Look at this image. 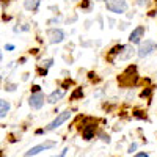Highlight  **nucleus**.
Returning <instances> with one entry per match:
<instances>
[{
	"instance_id": "nucleus-1",
	"label": "nucleus",
	"mask_w": 157,
	"mask_h": 157,
	"mask_svg": "<svg viewBox=\"0 0 157 157\" xmlns=\"http://www.w3.org/2000/svg\"><path fill=\"white\" fill-rule=\"evenodd\" d=\"M107 10L112 13H116V14H123V13L127 11V2L126 0H105Z\"/></svg>"
},
{
	"instance_id": "nucleus-2",
	"label": "nucleus",
	"mask_w": 157,
	"mask_h": 157,
	"mask_svg": "<svg viewBox=\"0 0 157 157\" xmlns=\"http://www.w3.org/2000/svg\"><path fill=\"white\" fill-rule=\"evenodd\" d=\"M154 50H157V43H155V41H151V39H148V41H145V43L140 44L137 54H138L140 58H145V57L151 55Z\"/></svg>"
},
{
	"instance_id": "nucleus-3",
	"label": "nucleus",
	"mask_w": 157,
	"mask_h": 157,
	"mask_svg": "<svg viewBox=\"0 0 157 157\" xmlns=\"http://www.w3.org/2000/svg\"><path fill=\"white\" fill-rule=\"evenodd\" d=\"M71 118V112L68 110V112H63V113H60L54 121H52L47 127H46V130H54V129H57V127H60L63 123H66L68 120Z\"/></svg>"
},
{
	"instance_id": "nucleus-4",
	"label": "nucleus",
	"mask_w": 157,
	"mask_h": 157,
	"mask_svg": "<svg viewBox=\"0 0 157 157\" xmlns=\"http://www.w3.org/2000/svg\"><path fill=\"white\" fill-rule=\"evenodd\" d=\"M47 38L50 44H60L64 39V32L61 29H50L47 32Z\"/></svg>"
},
{
	"instance_id": "nucleus-5",
	"label": "nucleus",
	"mask_w": 157,
	"mask_h": 157,
	"mask_svg": "<svg viewBox=\"0 0 157 157\" xmlns=\"http://www.w3.org/2000/svg\"><path fill=\"white\" fill-rule=\"evenodd\" d=\"M55 145H57L55 141H44V143H41V145H38V146L32 148L30 151H27V152H25V155H27V157H30V155H36V154H39L41 151H46V149L54 148Z\"/></svg>"
},
{
	"instance_id": "nucleus-6",
	"label": "nucleus",
	"mask_w": 157,
	"mask_h": 157,
	"mask_svg": "<svg viewBox=\"0 0 157 157\" xmlns=\"http://www.w3.org/2000/svg\"><path fill=\"white\" fill-rule=\"evenodd\" d=\"M29 104H30V107L35 109V110H39L43 105H44V94L43 93H33L29 99Z\"/></svg>"
},
{
	"instance_id": "nucleus-7",
	"label": "nucleus",
	"mask_w": 157,
	"mask_h": 157,
	"mask_svg": "<svg viewBox=\"0 0 157 157\" xmlns=\"http://www.w3.org/2000/svg\"><path fill=\"white\" fill-rule=\"evenodd\" d=\"M145 36V27H137L129 36V43L130 44H140L141 38Z\"/></svg>"
},
{
	"instance_id": "nucleus-8",
	"label": "nucleus",
	"mask_w": 157,
	"mask_h": 157,
	"mask_svg": "<svg viewBox=\"0 0 157 157\" xmlns=\"http://www.w3.org/2000/svg\"><path fill=\"white\" fill-rule=\"evenodd\" d=\"M64 98V91L63 90H57V91H54V93H50L49 94V98H47V102L49 104H57L60 99H63Z\"/></svg>"
},
{
	"instance_id": "nucleus-9",
	"label": "nucleus",
	"mask_w": 157,
	"mask_h": 157,
	"mask_svg": "<svg viewBox=\"0 0 157 157\" xmlns=\"http://www.w3.org/2000/svg\"><path fill=\"white\" fill-rule=\"evenodd\" d=\"M10 109H11V104H10L8 101L0 99V118H5V116L8 115Z\"/></svg>"
},
{
	"instance_id": "nucleus-10",
	"label": "nucleus",
	"mask_w": 157,
	"mask_h": 157,
	"mask_svg": "<svg viewBox=\"0 0 157 157\" xmlns=\"http://www.w3.org/2000/svg\"><path fill=\"white\" fill-rule=\"evenodd\" d=\"M39 6V0H24V8L29 10V11H33Z\"/></svg>"
},
{
	"instance_id": "nucleus-11",
	"label": "nucleus",
	"mask_w": 157,
	"mask_h": 157,
	"mask_svg": "<svg viewBox=\"0 0 157 157\" xmlns=\"http://www.w3.org/2000/svg\"><path fill=\"white\" fill-rule=\"evenodd\" d=\"M121 52H123V54L120 55V60H127L130 55H134V49L130 50L129 47H123V49H121Z\"/></svg>"
},
{
	"instance_id": "nucleus-12",
	"label": "nucleus",
	"mask_w": 157,
	"mask_h": 157,
	"mask_svg": "<svg viewBox=\"0 0 157 157\" xmlns=\"http://www.w3.org/2000/svg\"><path fill=\"white\" fill-rule=\"evenodd\" d=\"M93 132H94L93 127H86V129L83 130V138H85V140H91V138H93Z\"/></svg>"
},
{
	"instance_id": "nucleus-13",
	"label": "nucleus",
	"mask_w": 157,
	"mask_h": 157,
	"mask_svg": "<svg viewBox=\"0 0 157 157\" xmlns=\"http://www.w3.org/2000/svg\"><path fill=\"white\" fill-rule=\"evenodd\" d=\"M82 96H83V91H82V88H78V90H75L74 93H72L71 98L72 99H77V98H82Z\"/></svg>"
},
{
	"instance_id": "nucleus-14",
	"label": "nucleus",
	"mask_w": 157,
	"mask_h": 157,
	"mask_svg": "<svg viewBox=\"0 0 157 157\" xmlns=\"http://www.w3.org/2000/svg\"><path fill=\"white\" fill-rule=\"evenodd\" d=\"M52 63H54V60H52V58H47V60H44V61H43V66L47 69V68H50V66H52Z\"/></svg>"
},
{
	"instance_id": "nucleus-15",
	"label": "nucleus",
	"mask_w": 157,
	"mask_h": 157,
	"mask_svg": "<svg viewBox=\"0 0 157 157\" xmlns=\"http://www.w3.org/2000/svg\"><path fill=\"white\" fill-rule=\"evenodd\" d=\"M123 47H124V46H116V47H113V49L110 50V54H118V52H121Z\"/></svg>"
},
{
	"instance_id": "nucleus-16",
	"label": "nucleus",
	"mask_w": 157,
	"mask_h": 157,
	"mask_svg": "<svg viewBox=\"0 0 157 157\" xmlns=\"http://www.w3.org/2000/svg\"><path fill=\"white\" fill-rule=\"evenodd\" d=\"M99 137H101V140H102V141H105V143H110V137H109V135H105V134H101Z\"/></svg>"
},
{
	"instance_id": "nucleus-17",
	"label": "nucleus",
	"mask_w": 157,
	"mask_h": 157,
	"mask_svg": "<svg viewBox=\"0 0 157 157\" xmlns=\"http://www.w3.org/2000/svg\"><path fill=\"white\" fill-rule=\"evenodd\" d=\"M149 3V0H137V5H140V6H146Z\"/></svg>"
},
{
	"instance_id": "nucleus-18",
	"label": "nucleus",
	"mask_w": 157,
	"mask_h": 157,
	"mask_svg": "<svg viewBox=\"0 0 157 157\" xmlns=\"http://www.w3.org/2000/svg\"><path fill=\"white\" fill-rule=\"evenodd\" d=\"M137 146H138V145H137V143H132V145H130V146H129V154H132V152H134V151L137 149Z\"/></svg>"
},
{
	"instance_id": "nucleus-19",
	"label": "nucleus",
	"mask_w": 157,
	"mask_h": 157,
	"mask_svg": "<svg viewBox=\"0 0 157 157\" xmlns=\"http://www.w3.org/2000/svg\"><path fill=\"white\" fill-rule=\"evenodd\" d=\"M149 94H151V88L145 90V91H143V93H141V96H143V98H145V96H149Z\"/></svg>"
},
{
	"instance_id": "nucleus-20",
	"label": "nucleus",
	"mask_w": 157,
	"mask_h": 157,
	"mask_svg": "<svg viewBox=\"0 0 157 157\" xmlns=\"http://www.w3.org/2000/svg\"><path fill=\"white\" fill-rule=\"evenodd\" d=\"M137 157H148V152H138Z\"/></svg>"
},
{
	"instance_id": "nucleus-21",
	"label": "nucleus",
	"mask_w": 157,
	"mask_h": 157,
	"mask_svg": "<svg viewBox=\"0 0 157 157\" xmlns=\"http://www.w3.org/2000/svg\"><path fill=\"white\" fill-rule=\"evenodd\" d=\"M5 49H6V50H13V49H14V46H13V44H6Z\"/></svg>"
},
{
	"instance_id": "nucleus-22",
	"label": "nucleus",
	"mask_w": 157,
	"mask_h": 157,
	"mask_svg": "<svg viewBox=\"0 0 157 157\" xmlns=\"http://www.w3.org/2000/svg\"><path fill=\"white\" fill-rule=\"evenodd\" d=\"M80 6H83V8H86V6H88V0H85V2H83V3L80 5Z\"/></svg>"
},
{
	"instance_id": "nucleus-23",
	"label": "nucleus",
	"mask_w": 157,
	"mask_h": 157,
	"mask_svg": "<svg viewBox=\"0 0 157 157\" xmlns=\"http://www.w3.org/2000/svg\"><path fill=\"white\" fill-rule=\"evenodd\" d=\"M68 151H69L68 148H66V149H63V151H61V155H66V152H68Z\"/></svg>"
},
{
	"instance_id": "nucleus-24",
	"label": "nucleus",
	"mask_w": 157,
	"mask_h": 157,
	"mask_svg": "<svg viewBox=\"0 0 157 157\" xmlns=\"http://www.w3.org/2000/svg\"><path fill=\"white\" fill-rule=\"evenodd\" d=\"M33 91H35V93H36V91H39V86H38V85H35V86H33Z\"/></svg>"
},
{
	"instance_id": "nucleus-25",
	"label": "nucleus",
	"mask_w": 157,
	"mask_h": 157,
	"mask_svg": "<svg viewBox=\"0 0 157 157\" xmlns=\"http://www.w3.org/2000/svg\"><path fill=\"white\" fill-rule=\"evenodd\" d=\"M3 60V55H2V50H0V61H2Z\"/></svg>"
}]
</instances>
